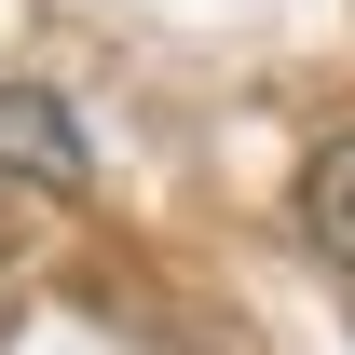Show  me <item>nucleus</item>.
<instances>
[{"instance_id":"1","label":"nucleus","mask_w":355,"mask_h":355,"mask_svg":"<svg viewBox=\"0 0 355 355\" xmlns=\"http://www.w3.org/2000/svg\"><path fill=\"white\" fill-rule=\"evenodd\" d=\"M0 178H28V191H83V178H96L83 123H69L42 83H0Z\"/></svg>"},{"instance_id":"2","label":"nucleus","mask_w":355,"mask_h":355,"mask_svg":"<svg viewBox=\"0 0 355 355\" xmlns=\"http://www.w3.org/2000/svg\"><path fill=\"white\" fill-rule=\"evenodd\" d=\"M301 232L355 273V123H342V137H314V164H301Z\"/></svg>"}]
</instances>
